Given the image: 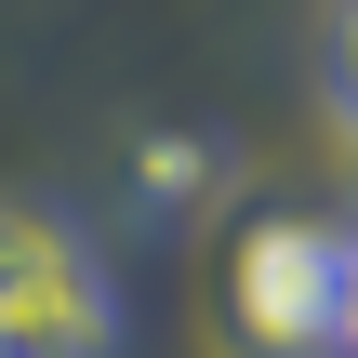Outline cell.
Instances as JSON below:
<instances>
[{
  "label": "cell",
  "mask_w": 358,
  "mask_h": 358,
  "mask_svg": "<svg viewBox=\"0 0 358 358\" xmlns=\"http://www.w3.org/2000/svg\"><path fill=\"white\" fill-rule=\"evenodd\" d=\"M0 358H120V279L53 199H0Z\"/></svg>",
  "instance_id": "6da1fadb"
},
{
  "label": "cell",
  "mask_w": 358,
  "mask_h": 358,
  "mask_svg": "<svg viewBox=\"0 0 358 358\" xmlns=\"http://www.w3.org/2000/svg\"><path fill=\"white\" fill-rule=\"evenodd\" d=\"M332 93L358 106V0H345V40H332Z\"/></svg>",
  "instance_id": "277c9868"
},
{
  "label": "cell",
  "mask_w": 358,
  "mask_h": 358,
  "mask_svg": "<svg viewBox=\"0 0 358 358\" xmlns=\"http://www.w3.org/2000/svg\"><path fill=\"white\" fill-rule=\"evenodd\" d=\"M332 358H358V239H345V266H332Z\"/></svg>",
  "instance_id": "3957f363"
},
{
  "label": "cell",
  "mask_w": 358,
  "mask_h": 358,
  "mask_svg": "<svg viewBox=\"0 0 358 358\" xmlns=\"http://www.w3.org/2000/svg\"><path fill=\"white\" fill-rule=\"evenodd\" d=\"M332 266H345V226H306V213H279V226H252L239 239V332L252 358H332Z\"/></svg>",
  "instance_id": "7a4b0ae2"
}]
</instances>
